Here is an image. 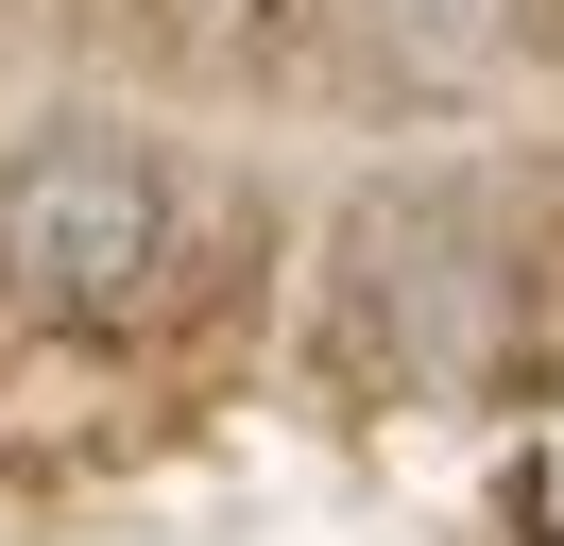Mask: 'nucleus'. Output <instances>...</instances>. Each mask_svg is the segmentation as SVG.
<instances>
[{
	"instance_id": "nucleus-2",
	"label": "nucleus",
	"mask_w": 564,
	"mask_h": 546,
	"mask_svg": "<svg viewBox=\"0 0 564 546\" xmlns=\"http://www.w3.org/2000/svg\"><path fill=\"white\" fill-rule=\"evenodd\" d=\"M377 34H393V68L462 86V68H496V52H513V0H377Z\"/></svg>"
},
{
	"instance_id": "nucleus-1",
	"label": "nucleus",
	"mask_w": 564,
	"mask_h": 546,
	"mask_svg": "<svg viewBox=\"0 0 564 546\" xmlns=\"http://www.w3.org/2000/svg\"><path fill=\"white\" fill-rule=\"evenodd\" d=\"M154 273H172V171H154L138 136L69 120V136H35V154H0V291L18 307L120 325V307H154Z\"/></svg>"
}]
</instances>
